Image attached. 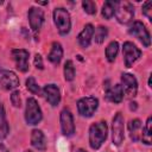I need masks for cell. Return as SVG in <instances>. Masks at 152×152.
<instances>
[{
  "label": "cell",
  "instance_id": "1",
  "mask_svg": "<svg viewBox=\"0 0 152 152\" xmlns=\"http://www.w3.org/2000/svg\"><path fill=\"white\" fill-rule=\"evenodd\" d=\"M108 135V126L106 121L94 122L89 127V145L93 150H99L106 141Z\"/></svg>",
  "mask_w": 152,
  "mask_h": 152
},
{
  "label": "cell",
  "instance_id": "2",
  "mask_svg": "<svg viewBox=\"0 0 152 152\" xmlns=\"http://www.w3.org/2000/svg\"><path fill=\"white\" fill-rule=\"evenodd\" d=\"M53 23L59 34L65 36L71 28V18L69 12L63 7H57L53 11Z\"/></svg>",
  "mask_w": 152,
  "mask_h": 152
},
{
  "label": "cell",
  "instance_id": "3",
  "mask_svg": "<svg viewBox=\"0 0 152 152\" xmlns=\"http://www.w3.org/2000/svg\"><path fill=\"white\" fill-rule=\"evenodd\" d=\"M43 119L42 109L34 97H28L26 100V107H25V121L27 125L34 126L38 125Z\"/></svg>",
  "mask_w": 152,
  "mask_h": 152
},
{
  "label": "cell",
  "instance_id": "4",
  "mask_svg": "<svg viewBox=\"0 0 152 152\" xmlns=\"http://www.w3.org/2000/svg\"><path fill=\"white\" fill-rule=\"evenodd\" d=\"M128 33L133 37H135L145 48H148L151 45V36H150V32L146 28V26L139 21V20H135L133 21L129 27H128Z\"/></svg>",
  "mask_w": 152,
  "mask_h": 152
},
{
  "label": "cell",
  "instance_id": "5",
  "mask_svg": "<svg viewBox=\"0 0 152 152\" xmlns=\"http://www.w3.org/2000/svg\"><path fill=\"white\" fill-rule=\"evenodd\" d=\"M125 138V121L120 112H118L112 121V141L115 146H120Z\"/></svg>",
  "mask_w": 152,
  "mask_h": 152
},
{
  "label": "cell",
  "instance_id": "6",
  "mask_svg": "<svg viewBox=\"0 0 152 152\" xmlns=\"http://www.w3.org/2000/svg\"><path fill=\"white\" fill-rule=\"evenodd\" d=\"M99 107V100L94 96L82 97L77 101V110L81 116L90 118Z\"/></svg>",
  "mask_w": 152,
  "mask_h": 152
},
{
  "label": "cell",
  "instance_id": "7",
  "mask_svg": "<svg viewBox=\"0 0 152 152\" xmlns=\"http://www.w3.org/2000/svg\"><path fill=\"white\" fill-rule=\"evenodd\" d=\"M115 17L116 20L120 24H128L133 20L134 17V7L128 1H118V6L115 10Z\"/></svg>",
  "mask_w": 152,
  "mask_h": 152
},
{
  "label": "cell",
  "instance_id": "8",
  "mask_svg": "<svg viewBox=\"0 0 152 152\" xmlns=\"http://www.w3.org/2000/svg\"><path fill=\"white\" fill-rule=\"evenodd\" d=\"M122 55L125 61V66L131 68L141 56V50L132 42H125L122 45Z\"/></svg>",
  "mask_w": 152,
  "mask_h": 152
},
{
  "label": "cell",
  "instance_id": "9",
  "mask_svg": "<svg viewBox=\"0 0 152 152\" xmlns=\"http://www.w3.org/2000/svg\"><path fill=\"white\" fill-rule=\"evenodd\" d=\"M59 122H61V129L62 133L65 137H71L75 133V122L72 113L69 108H63L59 114Z\"/></svg>",
  "mask_w": 152,
  "mask_h": 152
},
{
  "label": "cell",
  "instance_id": "10",
  "mask_svg": "<svg viewBox=\"0 0 152 152\" xmlns=\"http://www.w3.org/2000/svg\"><path fill=\"white\" fill-rule=\"evenodd\" d=\"M19 86V78L12 70L0 69V87L5 90L15 89Z\"/></svg>",
  "mask_w": 152,
  "mask_h": 152
},
{
  "label": "cell",
  "instance_id": "11",
  "mask_svg": "<svg viewBox=\"0 0 152 152\" xmlns=\"http://www.w3.org/2000/svg\"><path fill=\"white\" fill-rule=\"evenodd\" d=\"M121 87L122 90L129 97H135L138 93V81L134 75L125 72L121 75Z\"/></svg>",
  "mask_w": 152,
  "mask_h": 152
},
{
  "label": "cell",
  "instance_id": "12",
  "mask_svg": "<svg viewBox=\"0 0 152 152\" xmlns=\"http://www.w3.org/2000/svg\"><path fill=\"white\" fill-rule=\"evenodd\" d=\"M11 53H12L13 61L17 65V69L21 72H26L30 68V65H28V57H30L28 51L25 49H13Z\"/></svg>",
  "mask_w": 152,
  "mask_h": 152
},
{
  "label": "cell",
  "instance_id": "13",
  "mask_svg": "<svg viewBox=\"0 0 152 152\" xmlns=\"http://www.w3.org/2000/svg\"><path fill=\"white\" fill-rule=\"evenodd\" d=\"M30 27L32 28L33 32H38L44 23V11L39 7H31L27 13Z\"/></svg>",
  "mask_w": 152,
  "mask_h": 152
},
{
  "label": "cell",
  "instance_id": "14",
  "mask_svg": "<svg viewBox=\"0 0 152 152\" xmlns=\"http://www.w3.org/2000/svg\"><path fill=\"white\" fill-rule=\"evenodd\" d=\"M43 94H44L46 101L52 107L58 106V103L61 102V91H59V88L56 84H53V83H50V84L44 86Z\"/></svg>",
  "mask_w": 152,
  "mask_h": 152
},
{
  "label": "cell",
  "instance_id": "15",
  "mask_svg": "<svg viewBox=\"0 0 152 152\" xmlns=\"http://www.w3.org/2000/svg\"><path fill=\"white\" fill-rule=\"evenodd\" d=\"M94 31H95L94 26L91 24H87L83 27V30L80 32V34L77 36V42L82 49H87L90 45L93 36H94Z\"/></svg>",
  "mask_w": 152,
  "mask_h": 152
},
{
  "label": "cell",
  "instance_id": "16",
  "mask_svg": "<svg viewBox=\"0 0 152 152\" xmlns=\"http://www.w3.org/2000/svg\"><path fill=\"white\" fill-rule=\"evenodd\" d=\"M106 97L113 103H120L124 99V90L121 84H114L112 87H106Z\"/></svg>",
  "mask_w": 152,
  "mask_h": 152
},
{
  "label": "cell",
  "instance_id": "17",
  "mask_svg": "<svg viewBox=\"0 0 152 152\" xmlns=\"http://www.w3.org/2000/svg\"><path fill=\"white\" fill-rule=\"evenodd\" d=\"M31 145L38 150V151H45L46 150V139L43 133V131L34 128L31 132Z\"/></svg>",
  "mask_w": 152,
  "mask_h": 152
},
{
  "label": "cell",
  "instance_id": "18",
  "mask_svg": "<svg viewBox=\"0 0 152 152\" xmlns=\"http://www.w3.org/2000/svg\"><path fill=\"white\" fill-rule=\"evenodd\" d=\"M62 57H63V48H62V45L58 42H53L52 45H51V51L48 55V59L52 64L58 65L61 63V61H62Z\"/></svg>",
  "mask_w": 152,
  "mask_h": 152
},
{
  "label": "cell",
  "instance_id": "19",
  "mask_svg": "<svg viewBox=\"0 0 152 152\" xmlns=\"http://www.w3.org/2000/svg\"><path fill=\"white\" fill-rule=\"evenodd\" d=\"M141 121L139 119H132L129 122H128V132H129V137H131V140L137 142L140 140V137H141Z\"/></svg>",
  "mask_w": 152,
  "mask_h": 152
},
{
  "label": "cell",
  "instance_id": "20",
  "mask_svg": "<svg viewBox=\"0 0 152 152\" xmlns=\"http://www.w3.org/2000/svg\"><path fill=\"white\" fill-rule=\"evenodd\" d=\"M10 132V127L6 120V114H5V108L2 103L0 102V139H4L7 137Z\"/></svg>",
  "mask_w": 152,
  "mask_h": 152
},
{
  "label": "cell",
  "instance_id": "21",
  "mask_svg": "<svg viewBox=\"0 0 152 152\" xmlns=\"http://www.w3.org/2000/svg\"><path fill=\"white\" fill-rule=\"evenodd\" d=\"M116 6H118V1H104L103 6H102V10H101L102 17L107 20L110 19L115 13Z\"/></svg>",
  "mask_w": 152,
  "mask_h": 152
},
{
  "label": "cell",
  "instance_id": "22",
  "mask_svg": "<svg viewBox=\"0 0 152 152\" xmlns=\"http://www.w3.org/2000/svg\"><path fill=\"white\" fill-rule=\"evenodd\" d=\"M119 52V43L116 40L110 42L106 48V58L108 62H114Z\"/></svg>",
  "mask_w": 152,
  "mask_h": 152
},
{
  "label": "cell",
  "instance_id": "23",
  "mask_svg": "<svg viewBox=\"0 0 152 152\" xmlns=\"http://www.w3.org/2000/svg\"><path fill=\"white\" fill-rule=\"evenodd\" d=\"M151 125H152V119H151V116H148L145 126L141 129V137H140V140L146 145H151V133H152Z\"/></svg>",
  "mask_w": 152,
  "mask_h": 152
},
{
  "label": "cell",
  "instance_id": "24",
  "mask_svg": "<svg viewBox=\"0 0 152 152\" xmlns=\"http://www.w3.org/2000/svg\"><path fill=\"white\" fill-rule=\"evenodd\" d=\"M107 36H108V28H107L106 26L100 25V26H97L96 30L94 31L93 38H94V42H95L96 44H102V43L104 42V39L107 38Z\"/></svg>",
  "mask_w": 152,
  "mask_h": 152
},
{
  "label": "cell",
  "instance_id": "25",
  "mask_svg": "<svg viewBox=\"0 0 152 152\" xmlns=\"http://www.w3.org/2000/svg\"><path fill=\"white\" fill-rule=\"evenodd\" d=\"M63 72H64V78H65V81L71 82V81L75 78V66H74L72 61L68 59V61L64 63Z\"/></svg>",
  "mask_w": 152,
  "mask_h": 152
},
{
  "label": "cell",
  "instance_id": "26",
  "mask_svg": "<svg viewBox=\"0 0 152 152\" xmlns=\"http://www.w3.org/2000/svg\"><path fill=\"white\" fill-rule=\"evenodd\" d=\"M25 84H26V88H27V90H28L30 93H32V94H34V95H40V94H42V89H40V87L37 84L34 77H28V78L26 80Z\"/></svg>",
  "mask_w": 152,
  "mask_h": 152
},
{
  "label": "cell",
  "instance_id": "27",
  "mask_svg": "<svg viewBox=\"0 0 152 152\" xmlns=\"http://www.w3.org/2000/svg\"><path fill=\"white\" fill-rule=\"evenodd\" d=\"M82 7H83V10H84L86 13H88L90 15L96 14V11L97 10H96V4L94 1H91V0H84V1H82Z\"/></svg>",
  "mask_w": 152,
  "mask_h": 152
},
{
  "label": "cell",
  "instance_id": "28",
  "mask_svg": "<svg viewBox=\"0 0 152 152\" xmlns=\"http://www.w3.org/2000/svg\"><path fill=\"white\" fill-rule=\"evenodd\" d=\"M11 103L15 108L21 107V99H20V91L19 90H13L11 94Z\"/></svg>",
  "mask_w": 152,
  "mask_h": 152
},
{
  "label": "cell",
  "instance_id": "29",
  "mask_svg": "<svg viewBox=\"0 0 152 152\" xmlns=\"http://www.w3.org/2000/svg\"><path fill=\"white\" fill-rule=\"evenodd\" d=\"M152 1H145L142 4V14L151 21L152 20Z\"/></svg>",
  "mask_w": 152,
  "mask_h": 152
},
{
  "label": "cell",
  "instance_id": "30",
  "mask_svg": "<svg viewBox=\"0 0 152 152\" xmlns=\"http://www.w3.org/2000/svg\"><path fill=\"white\" fill-rule=\"evenodd\" d=\"M33 63H34V66L39 70H43L44 69V64H43V58L39 53H36L34 55V59H33Z\"/></svg>",
  "mask_w": 152,
  "mask_h": 152
},
{
  "label": "cell",
  "instance_id": "31",
  "mask_svg": "<svg viewBox=\"0 0 152 152\" xmlns=\"http://www.w3.org/2000/svg\"><path fill=\"white\" fill-rule=\"evenodd\" d=\"M0 152H8L7 147H6V146H5V144L1 141V139H0Z\"/></svg>",
  "mask_w": 152,
  "mask_h": 152
},
{
  "label": "cell",
  "instance_id": "32",
  "mask_svg": "<svg viewBox=\"0 0 152 152\" xmlns=\"http://www.w3.org/2000/svg\"><path fill=\"white\" fill-rule=\"evenodd\" d=\"M129 108L133 109V110H135L137 109V102H131L129 103Z\"/></svg>",
  "mask_w": 152,
  "mask_h": 152
},
{
  "label": "cell",
  "instance_id": "33",
  "mask_svg": "<svg viewBox=\"0 0 152 152\" xmlns=\"http://www.w3.org/2000/svg\"><path fill=\"white\" fill-rule=\"evenodd\" d=\"M37 4H38V5H48L49 2H48V1H44V2H42V1H37Z\"/></svg>",
  "mask_w": 152,
  "mask_h": 152
},
{
  "label": "cell",
  "instance_id": "34",
  "mask_svg": "<svg viewBox=\"0 0 152 152\" xmlns=\"http://www.w3.org/2000/svg\"><path fill=\"white\" fill-rule=\"evenodd\" d=\"M76 152H87V151H86V150H83V148H78Z\"/></svg>",
  "mask_w": 152,
  "mask_h": 152
},
{
  "label": "cell",
  "instance_id": "35",
  "mask_svg": "<svg viewBox=\"0 0 152 152\" xmlns=\"http://www.w3.org/2000/svg\"><path fill=\"white\" fill-rule=\"evenodd\" d=\"M24 152H33V151H31V150H26V151H24Z\"/></svg>",
  "mask_w": 152,
  "mask_h": 152
},
{
  "label": "cell",
  "instance_id": "36",
  "mask_svg": "<svg viewBox=\"0 0 152 152\" xmlns=\"http://www.w3.org/2000/svg\"><path fill=\"white\" fill-rule=\"evenodd\" d=\"M0 5H2V1H0Z\"/></svg>",
  "mask_w": 152,
  "mask_h": 152
}]
</instances>
